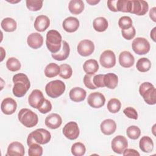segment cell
I'll list each match as a JSON object with an SVG mask.
<instances>
[{
    "instance_id": "1",
    "label": "cell",
    "mask_w": 156,
    "mask_h": 156,
    "mask_svg": "<svg viewBox=\"0 0 156 156\" xmlns=\"http://www.w3.org/2000/svg\"><path fill=\"white\" fill-rule=\"evenodd\" d=\"M12 80L14 83L12 90L13 95L18 98L24 96L30 87L28 77L24 73H18L13 76Z\"/></svg>"
},
{
    "instance_id": "2",
    "label": "cell",
    "mask_w": 156,
    "mask_h": 156,
    "mask_svg": "<svg viewBox=\"0 0 156 156\" xmlns=\"http://www.w3.org/2000/svg\"><path fill=\"white\" fill-rule=\"evenodd\" d=\"M62 43V35L57 30L52 29L47 32L46 44L47 48L52 54L57 53L60 50Z\"/></svg>"
},
{
    "instance_id": "3",
    "label": "cell",
    "mask_w": 156,
    "mask_h": 156,
    "mask_svg": "<svg viewBox=\"0 0 156 156\" xmlns=\"http://www.w3.org/2000/svg\"><path fill=\"white\" fill-rule=\"evenodd\" d=\"M51 138V135L48 130L44 129H37L29 134L27 144L29 146L34 143L45 144L50 141Z\"/></svg>"
},
{
    "instance_id": "4",
    "label": "cell",
    "mask_w": 156,
    "mask_h": 156,
    "mask_svg": "<svg viewBox=\"0 0 156 156\" xmlns=\"http://www.w3.org/2000/svg\"><path fill=\"white\" fill-rule=\"evenodd\" d=\"M139 93L147 104H155L156 89L151 83L148 82L142 83L139 87Z\"/></svg>"
},
{
    "instance_id": "5",
    "label": "cell",
    "mask_w": 156,
    "mask_h": 156,
    "mask_svg": "<svg viewBox=\"0 0 156 156\" xmlns=\"http://www.w3.org/2000/svg\"><path fill=\"white\" fill-rule=\"evenodd\" d=\"M20 122L25 127L30 128L35 126L38 122L37 115L28 108H22L18 114Z\"/></svg>"
},
{
    "instance_id": "6",
    "label": "cell",
    "mask_w": 156,
    "mask_h": 156,
    "mask_svg": "<svg viewBox=\"0 0 156 156\" xmlns=\"http://www.w3.org/2000/svg\"><path fill=\"white\" fill-rule=\"evenodd\" d=\"M66 89L65 83L60 80H55L49 82L46 85L45 91L46 94L51 98H57L63 94Z\"/></svg>"
},
{
    "instance_id": "7",
    "label": "cell",
    "mask_w": 156,
    "mask_h": 156,
    "mask_svg": "<svg viewBox=\"0 0 156 156\" xmlns=\"http://www.w3.org/2000/svg\"><path fill=\"white\" fill-rule=\"evenodd\" d=\"M133 51L138 55L146 54L150 51L151 46L147 40L143 37H136L132 43Z\"/></svg>"
},
{
    "instance_id": "8",
    "label": "cell",
    "mask_w": 156,
    "mask_h": 156,
    "mask_svg": "<svg viewBox=\"0 0 156 156\" xmlns=\"http://www.w3.org/2000/svg\"><path fill=\"white\" fill-rule=\"evenodd\" d=\"M63 133L66 138L70 140L77 139L80 133L79 128L77 122L70 121L66 124L63 129Z\"/></svg>"
},
{
    "instance_id": "9",
    "label": "cell",
    "mask_w": 156,
    "mask_h": 156,
    "mask_svg": "<svg viewBox=\"0 0 156 156\" xmlns=\"http://www.w3.org/2000/svg\"><path fill=\"white\" fill-rule=\"evenodd\" d=\"M101 65L105 68H111L116 64V57L113 51L111 50L104 51L100 56Z\"/></svg>"
},
{
    "instance_id": "10",
    "label": "cell",
    "mask_w": 156,
    "mask_h": 156,
    "mask_svg": "<svg viewBox=\"0 0 156 156\" xmlns=\"http://www.w3.org/2000/svg\"><path fill=\"white\" fill-rule=\"evenodd\" d=\"M128 142L126 138L122 135L116 136L112 141L111 147L113 151L116 154H122L123 151L127 148Z\"/></svg>"
},
{
    "instance_id": "11",
    "label": "cell",
    "mask_w": 156,
    "mask_h": 156,
    "mask_svg": "<svg viewBox=\"0 0 156 156\" xmlns=\"http://www.w3.org/2000/svg\"><path fill=\"white\" fill-rule=\"evenodd\" d=\"M87 102L89 105L94 108H99L104 105L105 98L99 92H93L89 94L87 98Z\"/></svg>"
},
{
    "instance_id": "12",
    "label": "cell",
    "mask_w": 156,
    "mask_h": 156,
    "mask_svg": "<svg viewBox=\"0 0 156 156\" xmlns=\"http://www.w3.org/2000/svg\"><path fill=\"white\" fill-rule=\"evenodd\" d=\"M45 98L40 90H34L28 97L29 104L34 108H38L43 103Z\"/></svg>"
},
{
    "instance_id": "13",
    "label": "cell",
    "mask_w": 156,
    "mask_h": 156,
    "mask_svg": "<svg viewBox=\"0 0 156 156\" xmlns=\"http://www.w3.org/2000/svg\"><path fill=\"white\" fill-rule=\"evenodd\" d=\"M77 49L80 55L87 57L94 52V44L93 42L90 40H83L79 43Z\"/></svg>"
},
{
    "instance_id": "14",
    "label": "cell",
    "mask_w": 156,
    "mask_h": 156,
    "mask_svg": "<svg viewBox=\"0 0 156 156\" xmlns=\"http://www.w3.org/2000/svg\"><path fill=\"white\" fill-rule=\"evenodd\" d=\"M132 9L130 12L131 13L141 16L144 15L147 12L149 5L146 1L143 0H134L132 1Z\"/></svg>"
},
{
    "instance_id": "15",
    "label": "cell",
    "mask_w": 156,
    "mask_h": 156,
    "mask_svg": "<svg viewBox=\"0 0 156 156\" xmlns=\"http://www.w3.org/2000/svg\"><path fill=\"white\" fill-rule=\"evenodd\" d=\"M17 108L16 101L11 98H6L1 102V109L2 112L7 115L14 113Z\"/></svg>"
},
{
    "instance_id": "16",
    "label": "cell",
    "mask_w": 156,
    "mask_h": 156,
    "mask_svg": "<svg viewBox=\"0 0 156 156\" xmlns=\"http://www.w3.org/2000/svg\"><path fill=\"white\" fill-rule=\"evenodd\" d=\"M25 150L23 145L18 142L14 141L11 143L8 147L6 155L9 156H23L24 155Z\"/></svg>"
},
{
    "instance_id": "17",
    "label": "cell",
    "mask_w": 156,
    "mask_h": 156,
    "mask_svg": "<svg viewBox=\"0 0 156 156\" xmlns=\"http://www.w3.org/2000/svg\"><path fill=\"white\" fill-rule=\"evenodd\" d=\"M27 43L29 47L37 49L41 47L43 44V38L42 35L38 33L34 32L29 34L27 38Z\"/></svg>"
},
{
    "instance_id": "18",
    "label": "cell",
    "mask_w": 156,
    "mask_h": 156,
    "mask_svg": "<svg viewBox=\"0 0 156 156\" xmlns=\"http://www.w3.org/2000/svg\"><path fill=\"white\" fill-rule=\"evenodd\" d=\"M79 24V21L77 18L73 16H69L64 20L62 26L66 32L72 33L78 29Z\"/></svg>"
},
{
    "instance_id": "19",
    "label": "cell",
    "mask_w": 156,
    "mask_h": 156,
    "mask_svg": "<svg viewBox=\"0 0 156 156\" xmlns=\"http://www.w3.org/2000/svg\"><path fill=\"white\" fill-rule=\"evenodd\" d=\"M135 62L133 55L127 51H124L119 54V63L124 68H130L132 66Z\"/></svg>"
},
{
    "instance_id": "20",
    "label": "cell",
    "mask_w": 156,
    "mask_h": 156,
    "mask_svg": "<svg viewBox=\"0 0 156 156\" xmlns=\"http://www.w3.org/2000/svg\"><path fill=\"white\" fill-rule=\"evenodd\" d=\"M62 123L61 116L57 113H51L45 119L46 126L51 129H56L58 128Z\"/></svg>"
},
{
    "instance_id": "21",
    "label": "cell",
    "mask_w": 156,
    "mask_h": 156,
    "mask_svg": "<svg viewBox=\"0 0 156 156\" xmlns=\"http://www.w3.org/2000/svg\"><path fill=\"white\" fill-rule=\"evenodd\" d=\"M50 25L49 18L44 15H41L35 18L34 21V28L38 32H44Z\"/></svg>"
},
{
    "instance_id": "22",
    "label": "cell",
    "mask_w": 156,
    "mask_h": 156,
    "mask_svg": "<svg viewBox=\"0 0 156 156\" xmlns=\"http://www.w3.org/2000/svg\"><path fill=\"white\" fill-rule=\"evenodd\" d=\"M101 132L106 135L113 134L116 129V124L112 119H106L104 120L100 125Z\"/></svg>"
},
{
    "instance_id": "23",
    "label": "cell",
    "mask_w": 156,
    "mask_h": 156,
    "mask_svg": "<svg viewBox=\"0 0 156 156\" xmlns=\"http://www.w3.org/2000/svg\"><path fill=\"white\" fill-rule=\"evenodd\" d=\"M62 47L58 52L51 54L52 57L57 61L65 60L69 55L70 48L68 43L66 41H62Z\"/></svg>"
},
{
    "instance_id": "24",
    "label": "cell",
    "mask_w": 156,
    "mask_h": 156,
    "mask_svg": "<svg viewBox=\"0 0 156 156\" xmlns=\"http://www.w3.org/2000/svg\"><path fill=\"white\" fill-rule=\"evenodd\" d=\"M71 101L76 102L83 101L87 96L86 91L80 87H74L72 88L69 93Z\"/></svg>"
},
{
    "instance_id": "25",
    "label": "cell",
    "mask_w": 156,
    "mask_h": 156,
    "mask_svg": "<svg viewBox=\"0 0 156 156\" xmlns=\"http://www.w3.org/2000/svg\"><path fill=\"white\" fill-rule=\"evenodd\" d=\"M139 146L143 152L149 153L153 151L154 143L151 138L148 136H144L140 140Z\"/></svg>"
},
{
    "instance_id": "26",
    "label": "cell",
    "mask_w": 156,
    "mask_h": 156,
    "mask_svg": "<svg viewBox=\"0 0 156 156\" xmlns=\"http://www.w3.org/2000/svg\"><path fill=\"white\" fill-rule=\"evenodd\" d=\"M68 9L72 14L79 15L84 9V3L82 0H71L68 4Z\"/></svg>"
},
{
    "instance_id": "27",
    "label": "cell",
    "mask_w": 156,
    "mask_h": 156,
    "mask_svg": "<svg viewBox=\"0 0 156 156\" xmlns=\"http://www.w3.org/2000/svg\"><path fill=\"white\" fill-rule=\"evenodd\" d=\"M83 71L88 74H95L99 69V64L94 59L86 60L83 65Z\"/></svg>"
},
{
    "instance_id": "28",
    "label": "cell",
    "mask_w": 156,
    "mask_h": 156,
    "mask_svg": "<svg viewBox=\"0 0 156 156\" xmlns=\"http://www.w3.org/2000/svg\"><path fill=\"white\" fill-rule=\"evenodd\" d=\"M118 82V77L116 74L114 73H107L104 74V83L105 87L110 89H115Z\"/></svg>"
},
{
    "instance_id": "29",
    "label": "cell",
    "mask_w": 156,
    "mask_h": 156,
    "mask_svg": "<svg viewBox=\"0 0 156 156\" xmlns=\"http://www.w3.org/2000/svg\"><path fill=\"white\" fill-rule=\"evenodd\" d=\"M108 26V21L104 17L96 18L93 22V26L94 29L99 32H102L106 30Z\"/></svg>"
},
{
    "instance_id": "30",
    "label": "cell",
    "mask_w": 156,
    "mask_h": 156,
    "mask_svg": "<svg viewBox=\"0 0 156 156\" xmlns=\"http://www.w3.org/2000/svg\"><path fill=\"white\" fill-rule=\"evenodd\" d=\"M1 26L4 30L8 32L15 31L17 27L16 22L15 20L9 17L4 18L1 23Z\"/></svg>"
},
{
    "instance_id": "31",
    "label": "cell",
    "mask_w": 156,
    "mask_h": 156,
    "mask_svg": "<svg viewBox=\"0 0 156 156\" xmlns=\"http://www.w3.org/2000/svg\"><path fill=\"white\" fill-rule=\"evenodd\" d=\"M44 73L49 78L55 77L60 73V66L55 63H50L45 67Z\"/></svg>"
},
{
    "instance_id": "32",
    "label": "cell",
    "mask_w": 156,
    "mask_h": 156,
    "mask_svg": "<svg viewBox=\"0 0 156 156\" xmlns=\"http://www.w3.org/2000/svg\"><path fill=\"white\" fill-rule=\"evenodd\" d=\"M136 68L140 72L145 73L148 71L151 68V61L146 57L140 58L136 65Z\"/></svg>"
},
{
    "instance_id": "33",
    "label": "cell",
    "mask_w": 156,
    "mask_h": 156,
    "mask_svg": "<svg viewBox=\"0 0 156 156\" xmlns=\"http://www.w3.org/2000/svg\"><path fill=\"white\" fill-rule=\"evenodd\" d=\"M132 9V1L129 0H118L117 10L118 12L130 13Z\"/></svg>"
},
{
    "instance_id": "34",
    "label": "cell",
    "mask_w": 156,
    "mask_h": 156,
    "mask_svg": "<svg viewBox=\"0 0 156 156\" xmlns=\"http://www.w3.org/2000/svg\"><path fill=\"white\" fill-rule=\"evenodd\" d=\"M7 68L12 72L17 71L20 69L21 65L20 62L15 57H10L6 62Z\"/></svg>"
},
{
    "instance_id": "35",
    "label": "cell",
    "mask_w": 156,
    "mask_h": 156,
    "mask_svg": "<svg viewBox=\"0 0 156 156\" xmlns=\"http://www.w3.org/2000/svg\"><path fill=\"white\" fill-rule=\"evenodd\" d=\"M121 107V102L116 98H112L110 99L107 103V109L112 113H118Z\"/></svg>"
},
{
    "instance_id": "36",
    "label": "cell",
    "mask_w": 156,
    "mask_h": 156,
    "mask_svg": "<svg viewBox=\"0 0 156 156\" xmlns=\"http://www.w3.org/2000/svg\"><path fill=\"white\" fill-rule=\"evenodd\" d=\"M71 151L72 154L74 156H82L86 152V148L83 143L77 142L73 144Z\"/></svg>"
},
{
    "instance_id": "37",
    "label": "cell",
    "mask_w": 156,
    "mask_h": 156,
    "mask_svg": "<svg viewBox=\"0 0 156 156\" xmlns=\"http://www.w3.org/2000/svg\"><path fill=\"white\" fill-rule=\"evenodd\" d=\"M72 74L73 69L70 65L66 63H63L60 65L59 76L62 78L64 79H68L71 77Z\"/></svg>"
},
{
    "instance_id": "38",
    "label": "cell",
    "mask_w": 156,
    "mask_h": 156,
    "mask_svg": "<svg viewBox=\"0 0 156 156\" xmlns=\"http://www.w3.org/2000/svg\"><path fill=\"white\" fill-rule=\"evenodd\" d=\"M127 136L132 140L138 139L141 135L140 129L136 126H130L126 130Z\"/></svg>"
},
{
    "instance_id": "39",
    "label": "cell",
    "mask_w": 156,
    "mask_h": 156,
    "mask_svg": "<svg viewBox=\"0 0 156 156\" xmlns=\"http://www.w3.org/2000/svg\"><path fill=\"white\" fill-rule=\"evenodd\" d=\"M43 1L41 0H27L26 1L27 8L34 12L40 10L43 6Z\"/></svg>"
},
{
    "instance_id": "40",
    "label": "cell",
    "mask_w": 156,
    "mask_h": 156,
    "mask_svg": "<svg viewBox=\"0 0 156 156\" xmlns=\"http://www.w3.org/2000/svg\"><path fill=\"white\" fill-rule=\"evenodd\" d=\"M119 27L122 30H127L132 27V20L128 16H123L119 19Z\"/></svg>"
},
{
    "instance_id": "41",
    "label": "cell",
    "mask_w": 156,
    "mask_h": 156,
    "mask_svg": "<svg viewBox=\"0 0 156 156\" xmlns=\"http://www.w3.org/2000/svg\"><path fill=\"white\" fill-rule=\"evenodd\" d=\"M43 147L38 143H34L29 146L28 155L29 156H41L43 154Z\"/></svg>"
},
{
    "instance_id": "42",
    "label": "cell",
    "mask_w": 156,
    "mask_h": 156,
    "mask_svg": "<svg viewBox=\"0 0 156 156\" xmlns=\"http://www.w3.org/2000/svg\"><path fill=\"white\" fill-rule=\"evenodd\" d=\"M95 75V74H87L85 75L83 77V83L88 88L91 90H94L97 88V87L94 85L93 83V77Z\"/></svg>"
},
{
    "instance_id": "43",
    "label": "cell",
    "mask_w": 156,
    "mask_h": 156,
    "mask_svg": "<svg viewBox=\"0 0 156 156\" xmlns=\"http://www.w3.org/2000/svg\"><path fill=\"white\" fill-rule=\"evenodd\" d=\"M122 37L127 40H130L134 38L136 34L135 29L133 26L127 30H121Z\"/></svg>"
},
{
    "instance_id": "44",
    "label": "cell",
    "mask_w": 156,
    "mask_h": 156,
    "mask_svg": "<svg viewBox=\"0 0 156 156\" xmlns=\"http://www.w3.org/2000/svg\"><path fill=\"white\" fill-rule=\"evenodd\" d=\"M123 113L129 118L133 119H138V113L136 110L133 107H128L124 108L123 110Z\"/></svg>"
},
{
    "instance_id": "45",
    "label": "cell",
    "mask_w": 156,
    "mask_h": 156,
    "mask_svg": "<svg viewBox=\"0 0 156 156\" xmlns=\"http://www.w3.org/2000/svg\"><path fill=\"white\" fill-rule=\"evenodd\" d=\"M52 109V104L51 103V102L45 99L43 104L38 108V110L43 113V114H45V113H47L48 112H49Z\"/></svg>"
},
{
    "instance_id": "46",
    "label": "cell",
    "mask_w": 156,
    "mask_h": 156,
    "mask_svg": "<svg viewBox=\"0 0 156 156\" xmlns=\"http://www.w3.org/2000/svg\"><path fill=\"white\" fill-rule=\"evenodd\" d=\"M104 74H98L94 75L93 77V83L97 88L104 87L105 85L104 83Z\"/></svg>"
},
{
    "instance_id": "47",
    "label": "cell",
    "mask_w": 156,
    "mask_h": 156,
    "mask_svg": "<svg viewBox=\"0 0 156 156\" xmlns=\"http://www.w3.org/2000/svg\"><path fill=\"white\" fill-rule=\"evenodd\" d=\"M117 2L118 0H109L107 1V6L111 11L118 12Z\"/></svg>"
},
{
    "instance_id": "48",
    "label": "cell",
    "mask_w": 156,
    "mask_h": 156,
    "mask_svg": "<svg viewBox=\"0 0 156 156\" xmlns=\"http://www.w3.org/2000/svg\"><path fill=\"white\" fill-rule=\"evenodd\" d=\"M123 155H135V156H140V153L133 149H127L126 148L122 152Z\"/></svg>"
},
{
    "instance_id": "49",
    "label": "cell",
    "mask_w": 156,
    "mask_h": 156,
    "mask_svg": "<svg viewBox=\"0 0 156 156\" xmlns=\"http://www.w3.org/2000/svg\"><path fill=\"white\" fill-rule=\"evenodd\" d=\"M155 10H156V7H152L150 11H149V16L151 18V20L155 22L156 21V18H155Z\"/></svg>"
},
{
    "instance_id": "50",
    "label": "cell",
    "mask_w": 156,
    "mask_h": 156,
    "mask_svg": "<svg viewBox=\"0 0 156 156\" xmlns=\"http://www.w3.org/2000/svg\"><path fill=\"white\" fill-rule=\"evenodd\" d=\"M155 30L156 27H154L153 29L151 31V38L154 41H155Z\"/></svg>"
},
{
    "instance_id": "51",
    "label": "cell",
    "mask_w": 156,
    "mask_h": 156,
    "mask_svg": "<svg viewBox=\"0 0 156 156\" xmlns=\"http://www.w3.org/2000/svg\"><path fill=\"white\" fill-rule=\"evenodd\" d=\"M99 2H100L99 0H98H98H87V2L91 5H96V4L99 3Z\"/></svg>"
},
{
    "instance_id": "52",
    "label": "cell",
    "mask_w": 156,
    "mask_h": 156,
    "mask_svg": "<svg viewBox=\"0 0 156 156\" xmlns=\"http://www.w3.org/2000/svg\"><path fill=\"white\" fill-rule=\"evenodd\" d=\"M1 49V62H2L4 58V57L5 56V51H4V48L2 47H0Z\"/></svg>"
}]
</instances>
